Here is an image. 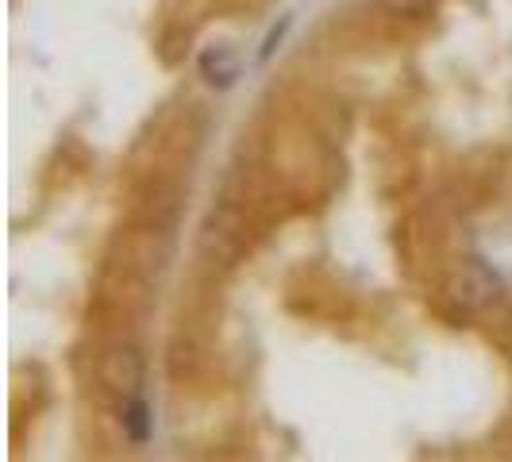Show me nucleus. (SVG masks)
<instances>
[{
    "mask_svg": "<svg viewBox=\"0 0 512 462\" xmlns=\"http://www.w3.org/2000/svg\"><path fill=\"white\" fill-rule=\"evenodd\" d=\"M124 436L131 443H147L154 436V416H151V405L139 397V393H131L128 401H124Z\"/></svg>",
    "mask_w": 512,
    "mask_h": 462,
    "instance_id": "20e7f679",
    "label": "nucleus"
},
{
    "mask_svg": "<svg viewBox=\"0 0 512 462\" xmlns=\"http://www.w3.org/2000/svg\"><path fill=\"white\" fill-rule=\"evenodd\" d=\"M289 24H293V20H289V16H282V24H278L274 31H270V35H266V43H262V51H258V58H262V62H266L270 54L278 51V43L285 39V31H289Z\"/></svg>",
    "mask_w": 512,
    "mask_h": 462,
    "instance_id": "39448f33",
    "label": "nucleus"
},
{
    "mask_svg": "<svg viewBox=\"0 0 512 462\" xmlns=\"http://www.w3.org/2000/svg\"><path fill=\"white\" fill-rule=\"evenodd\" d=\"M509 328H512V320H509Z\"/></svg>",
    "mask_w": 512,
    "mask_h": 462,
    "instance_id": "423d86ee",
    "label": "nucleus"
},
{
    "mask_svg": "<svg viewBox=\"0 0 512 462\" xmlns=\"http://www.w3.org/2000/svg\"><path fill=\"white\" fill-rule=\"evenodd\" d=\"M104 382L112 385V389H120V393H139V385H143V362L135 351H112L108 359H104Z\"/></svg>",
    "mask_w": 512,
    "mask_h": 462,
    "instance_id": "f03ea898",
    "label": "nucleus"
},
{
    "mask_svg": "<svg viewBox=\"0 0 512 462\" xmlns=\"http://www.w3.org/2000/svg\"><path fill=\"white\" fill-rule=\"evenodd\" d=\"M201 77H205L208 85H216V89H228L231 81L239 77V58L231 47H208L201 54Z\"/></svg>",
    "mask_w": 512,
    "mask_h": 462,
    "instance_id": "7ed1b4c3",
    "label": "nucleus"
},
{
    "mask_svg": "<svg viewBox=\"0 0 512 462\" xmlns=\"http://www.w3.org/2000/svg\"><path fill=\"white\" fill-rule=\"evenodd\" d=\"M501 297V278L489 270L486 262H462L459 270L451 274V282H447V301L462 312H482L489 308L493 301Z\"/></svg>",
    "mask_w": 512,
    "mask_h": 462,
    "instance_id": "f257e3e1",
    "label": "nucleus"
}]
</instances>
